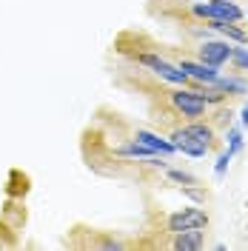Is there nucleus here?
Listing matches in <instances>:
<instances>
[{
  "label": "nucleus",
  "instance_id": "nucleus-1",
  "mask_svg": "<svg viewBox=\"0 0 248 251\" xmlns=\"http://www.w3.org/2000/svg\"><path fill=\"white\" fill-rule=\"evenodd\" d=\"M191 15L205 17V20H231L240 23L246 12L234 0H205V3H191Z\"/></svg>",
  "mask_w": 248,
  "mask_h": 251
},
{
  "label": "nucleus",
  "instance_id": "nucleus-2",
  "mask_svg": "<svg viewBox=\"0 0 248 251\" xmlns=\"http://www.w3.org/2000/svg\"><path fill=\"white\" fill-rule=\"evenodd\" d=\"M137 63H143L146 69H151L154 75H160L163 80H169L174 86H186L188 83V75L180 69V66H174V63L163 60L160 54H137Z\"/></svg>",
  "mask_w": 248,
  "mask_h": 251
},
{
  "label": "nucleus",
  "instance_id": "nucleus-3",
  "mask_svg": "<svg viewBox=\"0 0 248 251\" xmlns=\"http://www.w3.org/2000/svg\"><path fill=\"white\" fill-rule=\"evenodd\" d=\"M208 226V214L197 208V205H188L180 208L169 217V231L171 234H180V231H191V228H205Z\"/></svg>",
  "mask_w": 248,
  "mask_h": 251
},
{
  "label": "nucleus",
  "instance_id": "nucleus-4",
  "mask_svg": "<svg viewBox=\"0 0 248 251\" xmlns=\"http://www.w3.org/2000/svg\"><path fill=\"white\" fill-rule=\"evenodd\" d=\"M169 100H171V106L180 111L183 117H188V120H200L202 114H205V103L191 89H177V92L169 94Z\"/></svg>",
  "mask_w": 248,
  "mask_h": 251
},
{
  "label": "nucleus",
  "instance_id": "nucleus-5",
  "mask_svg": "<svg viewBox=\"0 0 248 251\" xmlns=\"http://www.w3.org/2000/svg\"><path fill=\"white\" fill-rule=\"evenodd\" d=\"M231 40H205L200 43L197 54H200V63L205 66H214V69H223L225 63L231 60Z\"/></svg>",
  "mask_w": 248,
  "mask_h": 251
},
{
  "label": "nucleus",
  "instance_id": "nucleus-6",
  "mask_svg": "<svg viewBox=\"0 0 248 251\" xmlns=\"http://www.w3.org/2000/svg\"><path fill=\"white\" fill-rule=\"evenodd\" d=\"M180 69L188 75V80L202 83V86H211V83L220 77V69L205 66V63H200V60H180Z\"/></svg>",
  "mask_w": 248,
  "mask_h": 251
},
{
  "label": "nucleus",
  "instance_id": "nucleus-7",
  "mask_svg": "<svg viewBox=\"0 0 248 251\" xmlns=\"http://www.w3.org/2000/svg\"><path fill=\"white\" fill-rule=\"evenodd\" d=\"M169 140L174 143V149H177V151H183V154H188V157H205V154H208V149H205L202 143H197L186 131V126H183V128H174Z\"/></svg>",
  "mask_w": 248,
  "mask_h": 251
},
{
  "label": "nucleus",
  "instance_id": "nucleus-8",
  "mask_svg": "<svg viewBox=\"0 0 248 251\" xmlns=\"http://www.w3.org/2000/svg\"><path fill=\"white\" fill-rule=\"evenodd\" d=\"M134 140L143 143V146H149L151 151H157V154H174L177 149H174V143L166 140V137H160V134H154V131H146V128H137V134H134Z\"/></svg>",
  "mask_w": 248,
  "mask_h": 251
},
{
  "label": "nucleus",
  "instance_id": "nucleus-9",
  "mask_svg": "<svg viewBox=\"0 0 248 251\" xmlns=\"http://www.w3.org/2000/svg\"><path fill=\"white\" fill-rule=\"evenodd\" d=\"M208 29L217 31V34H223V37L231 40V43H246L248 46V31L240 29V26L231 23V20H208Z\"/></svg>",
  "mask_w": 248,
  "mask_h": 251
},
{
  "label": "nucleus",
  "instance_id": "nucleus-10",
  "mask_svg": "<svg viewBox=\"0 0 248 251\" xmlns=\"http://www.w3.org/2000/svg\"><path fill=\"white\" fill-rule=\"evenodd\" d=\"M205 246L202 240V228H191V231H180L174 234V249L177 251H200Z\"/></svg>",
  "mask_w": 248,
  "mask_h": 251
},
{
  "label": "nucleus",
  "instance_id": "nucleus-11",
  "mask_svg": "<svg viewBox=\"0 0 248 251\" xmlns=\"http://www.w3.org/2000/svg\"><path fill=\"white\" fill-rule=\"evenodd\" d=\"M186 131L194 137L197 143H202L208 151H211V146H214V128L208 123H202V120H191V123L186 126Z\"/></svg>",
  "mask_w": 248,
  "mask_h": 251
},
{
  "label": "nucleus",
  "instance_id": "nucleus-12",
  "mask_svg": "<svg viewBox=\"0 0 248 251\" xmlns=\"http://www.w3.org/2000/svg\"><path fill=\"white\" fill-rule=\"evenodd\" d=\"M120 157H146V160H151V157H157V151H151L149 146H143V143H137V140H131V143H123V146H117L114 149Z\"/></svg>",
  "mask_w": 248,
  "mask_h": 251
},
{
  "label": "nucleus",
  "instance_id": "nucleus-13",
  "mask_svg": "<svg viewBox=\"0 0 248 251\" xmlns=\"http://www.w3.org/2000/svg\"><path fill=\"white\" fill-rule=\"evenodd\" d=\"M211 86H214L217 92H223V94H246L248 92V83L240 80V77H217Z\"/></svg>",
  "mask_w": 248,
  "mask_h": 251
},
{
  "label": "nucleus",
  "instance_id": "nucleus-14",
  "mask_svg": "<svg viewBox=\"0 0 248 251\" xmlns=\"http://www.w3.org/2000/svg\"><path fill=\"white\" fill-rule=\"evenodd\" d=\"M234 69L240 72H248V46L246 43H234L231 46V60H228Z\"/></svg>",
  "mask_w": 248,
  "mask_h": 251
},
{
  "label": "nucleus",
  "instance_id": "nucleus-15",
  "mask_svg": "<svg viewBox=\"0 0 248 251\" xmlns=\"http://www.w3.org/2000/svg\"><path fill=\"white\" fill-rule=\"evenodd\" d=\"M225 140H228V151L237 154V151L243 149V128H240V126H231V128L225 131Z\"/></svg>",
  "mask_w": 248,
  "mask_h": 251
},
{
  "label": "nucleus",
  "instance_id": "nucleus-16",
  "mask_svg": "<svg viewBox=\"0 0 248 251\" xmlns=\"http://www.w3.org/2000/svg\"><path fill=\"white\" fill-rule=\"evenodd\" d=\"M231 160H234V154L228 151V149L217 157V163H214V177H217V180H223V177H225V172H228V163H231Z\"/></svg>",
  "mask_w": 248,
  "mask_h": 251
},
{
  "label": "nucleus",
  "instance_id": "nucleus-17",
  "mask_svg": "<svg viewBox=\"0 0 248 251\" xmlns=\"http://www.w3.org/2000/svg\"><path fill=\"white\" fill-rule=\"evenodd\" d=\"M169 177L174 183H180V186H197V177L188 172H180V169H169Z\"/></svg>",
  "mask_w": 248,
  "mask_h": 251
},
{
  "label": "nucleus",
  "instance_id": "nucleus-18",
  "mask_svg": "<svg viewBox=\"0 0 248 251\" xmlns=\"http://www.w3.org/2000/svg\"><path fill=\"white\" fill-rule=\"evenodd\" d=\"M183 191H186L191 200H205V191H200V188H191V186H183Z\"/></svg>",
  "mask_w": 248,
  "mask_h": 251
},
{
  "label": "nucleus",
  "instance_id": "nucleus-19",
  "mask_svg": "<svg viewBox=\"0 0 248 251\" xmlns=\"http://www.w3.org/2000/svg\"><path fill=\"white\" fill-rule=\"evenodd\" d=\"M240 128H248V100L243 106V111H240Z\"/></svg>",
  "mask_w": 248,
  "mask_h": 251
},
{
  "label": "nucleus",
  "instance_id": "nucleus-20",
  "mask_svg": "<svg viewBox=\"0 0 248 251\" xmlns=\"http://www.w3.org/2000/svg\"><path fill=\"white\" fill-rule=\"evenodd\" d=\"M246 15H248V12H246Z\"/></svg>",
  "mask_w": 248,
  "mask_h": 251
}]
</instances>
